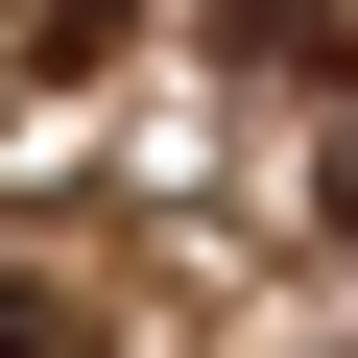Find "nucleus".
<instances>
[{"instance_id":"nucleus-1","label":"nucleus","mask_w":358,"mask_h":358,"mask_svg":"<svg viewBox=\"0 0 358 358\" xmlns=\"http://www.w3.org/2000/svg\"><path fill=\"white\" fill-rule=\"evenodd\" d=\"M215 48L239 72H334V0H215Z\"/></svg>"},{"instance_id":"nucleus-2","label":"nucleus","mask_w":358,"mask_h":358,"mask_svg":"<svg viewBox=\"0 0 358 358\" xmlns=\"http://www.w3.org/2000/svg\"><path fill=\"white\" fill-rule=\"evenodd\" d=\"M120 24L143 0H24V72H120Z\"/></svg>"},{"instance_id":"nucleus-3","label":"nucleus","mask_w":358,"mask_h":358,"mask_svg":"<svg viewBox=\"0 0 358 358\" xmlns=\"http://www.w3.org/2000/svg\"><path fill=\"white\" fill-rule=\"evenodd\" d=\"M0 358H48V310H24V287H0Z\"/></svg>"},{"instance_id":"nucleus-4","label":"nucleus","mask_w":358,"mask_h":358,"mask_svg":"<svg viewBox=\"0 0 358 358\" xmlns=\"http://www.w3.org/2000/svg\"><path fill=\"white\" fill-rule=\"evenodd\" d=\"M334 239H358V167H334Z\"/></svg>"}]
</instances>
